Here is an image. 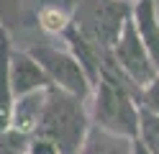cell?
Masks as SVG:
<instances>
[{
  "label": "cell",
  "mask_w": 159,
  "mask_h": 154,
  "mask_svg": "<svg viewBox=\"0 0 159 154\" xmlns=\"http://www.w3.org/2000/svg\"><path fill=\"white\" fill-rule=\"evenodd\" d=\"M149 154H159V152H149Z\"/></svg>",
  "instance_id": "e0dca14e"
},
{
  "label": "cell",
  "mask_w": 159,
  "mask_h": 154,
  "mask_svg": "<svg viewBox=\"0 0 159 154\" xmlns=\"http://www.w3.org/2000/svg\"><path fill=\"white\" fill-rule=\"evenodd\" d=\"M131 23L159 72V8H157V0H134Z\"/></svg>",
  "instance_id": "52a82bcc"
},
{
  "label": "cell",
  "mask_w": 159,
  "mask_h": 154,
  "mask_svg": "<svg viewBox=\"0 0 159 154\" xmlns=\"http://www.w3.org/2000/svg\"><path fill=\"white\" fill-rule=\"evenodd\" d=\"M39 26L49 36H64L67 28L72 26V10L59 8V5H44L39 10Z\"/></svg>",
  "instance_id": "8fae6325"
},
{
  "label": "cell",
  "mask_w": 159,
  "mask_h": 154,
  "mask_svg": "<svg viewBox=\"0 0 159 154\" xmlns=\"http://www.w3.org/2000/svg\"><path fill=\"white\" fill-rule=\"evenodd\" d=\"M111 62L139 92L159 75L152 57H149V51H146V46L141 44V39H139V34H136L131 18H128V23L123 26L116 46L111 49Z\"/></svg>",
  "instance_id": "5b68a950"
},
{
  "label": "cell",
  "mask_w": 159,
  "mask_h": 154,
  "mask_svg": "<svg viewBox=\"0 0 159 154\" xmlns=\"http://www.w3.org/2000/svg\"><path fill=\"white\" fill-rule=\"evenodd\" d=\"M77 154H136V139L90 126Z\"/></svg>",
  "instance_id": "9c48e42d"
},
{
  "label": "cell",
  "mask_w": 159,
  "mask_h": 154,
  "mask_svg": "<svg viewBox=\"0 0 159 154\" xmlns=\"http://www.w3.org/2000/svg\"><path fill=\"white\" fill-rule=\"evenodd\" d=\"M21 23V0H0V28L11 34V28Z\"/></svg>",
  "instance_id": "4fadbf2b"
},
{
  "label": "cell",
  "mask_w": 159,
  "mask_h": 154,
  "mask_svg": "<svg viewBox=\"0 0 159 154\" xmlns=\"http://www.w3.org/2000/svg\"><path fill=\"white\" fill-rule=\"evenodd\" d=\"M44 103H46V90H39V92H31V95L16 98L11 128L26 133V136H34V133L39 131V123H41Z\"/></svg>",
  "instance_id": "30bf717a"
},
{
  "label": "cell",
  "mask_w": 159,
  "mask_h": 154,
  "mask_svg": "<svg viewBox=\"0 0 159 154\" xmlns=\"http://www.w3.org/2000/svg\"><path fill=\"white\" fill-rule=\"evenodd\" d=\"M28 54L36 59V64L44 69V75L49 77V85L69 92L75 98L90 100L93 95V82L85 75V69L80 67V62L69 54L67 49H59L52 44H34L26 49Z\"/></svg>",
  "instance_id": "277c9868"
},
{
  "label": "cell",
  "mask_w": 159,
  "mask_h": 154,
  "mask_svg": "<svg viewBox=\"0 0 159 154\" xmlns=\"http://www.w3.org/2000/svg\"><path fill=\"white\" fill-rule=\"evenodd\" d=\"M139 141L146 152H159V116L139 108Z\"/></svg>",
  "instance_id": "7c38bea8"
},
{
  "label": "cell",
  "mask_w": 159,
  "mask_h": 154,
  "mask_svg": "<svg viewBox=\"0 0 159 154\" xmlns=\"http://www.w3.org/2000/svg\"><path fill=\"white\" fill-rule=\"evenodd\" d=\"M26 154H62V152H59V147L52 139L41 136V133H34V136H28Z\"/></svg>",
  "instance_id": "9a60e30c"
},
{
  "label": "cell",
  "mask_w": 159,
  "mask_h": 154,
  "mask_svg": "<svg viewBox=\"0 0 159 154\" xmlns=\"http://www.w3.org/2000/svg\"><path fill=\"white\" fill-rule=\"evenodd\" d=\"M69 3H72V0H69Z\"/></svg>",
  "instance_id": "ac0fdd59"
},
{
  "label": "cell",
  "mask_w": 159,
  "mask_h": 154,
  "mask_svg": "<svg viewBox=\"0 0 159 154\" xmlns=\"http://www.w3.org/2000/svg\"><path fill=\"white\" fill-rule=\"evenodd\" d=\"M11 87H13L16 98H23V95H31V92L46 90L52 85H49V77L44 75V69L36 64V59L28 51L13 49V54H11Z\"/></svg>",
  "instance_id": "8992f818"
},
{
  "label": "cell",
  "mask_w": 159,
  "mask_h": 154,
  "mask_svg": "<svg viewBox=\"0 0 159 154\" xmlns=\"http://www.w3.org/2000/svg\"><path fill=\"white\" fill-rule=\"evenodd\" d=\"M121 3H134V0H121Z\"/></svg>",
  "instance_id": "2e32d148"
},
{
  "label": "cell",
  "mask_w": 159,
  "mask_h": 154,
  "mask_svg": "<svg viewBox=\"0 0 159 154\" xmlns=\"http://www.w3.org/2000/svg\"><path fill=\"white\" fill-rule=\"evenodd\" d=\"M11 54H13V44H11V34L0 28V133L11 128V118H13V87H11Z\"/></svg>",
  "instance_id": "ba28073f"
},
{
  "label": "cell",
  "mask_w": 159,
  "mask_h": 154,
  "mask_svg": "<svg viewBox=\"0 0 159 154\" xmlns=\"http://www.w3.org/2000/svg\"><path fill=\"white\" fill-rule=\"evenodd\" d=\"M90 126L93 123H90L87 100L75 98L57 87H46V103L36 133L52 139L62 154H77Z\"/></svg>",
  "instance_id": "7a4b0ae2"
},
{
  "label": "cell",
  "mask_w": 159,
  "mask_h": 154,
  "mask_svg": "<svg viewBox=\"0 0 159 154\" xmlns=\"http://www.w3.org/2000/svg\"><path fill=\"white\" fill-rule=\"evenodd\" d=\"M139 108H144L149 113H154V116H159V75L139 92Z\"/></svg>",
  "instance_id": "5bb4252c"
},
{
  "label": "cell",
  "mask_w": 159,
  "mask_h": 154,
  "mask_svg": "<svg viewBox=\"0 0 159 154\" xmlns=\"http://www.w3.org/2000/svg\"><path fill=\"white\" fill-rule=\"evenodd\" d=\"M72 26L98 49L111 54L123 26L131 18V3L121 0H72Z\"/></svg>",
  "instance_id": "3957f363"
},
{
  "label": "cell",
  "mask_w": 159,
  "mask_h": 154,
  "mask_svg": "<svg viewBox=\"0 0 159 154\" xmlns=\"http://www.w3.org/2000/svg\"><path fill=\"white\" fill-rule=\"evenodd\" d=\"M87 110L93 126L139 139V90L113 67L111 57L103 64L100 80L93 85Z\"/></svg>",
  "instance_id": "6da1fadb"
}]
</instances>
